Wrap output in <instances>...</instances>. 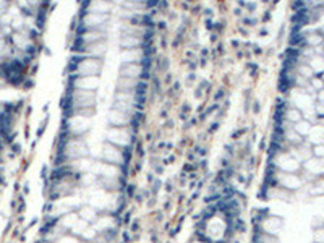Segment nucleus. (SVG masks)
<instances>
[{"mask_svg":"<svg viewBox=\"0 0 324 243\" xmlns=\"http://www.w3.org/2000/svg\"><path fill=\"white\" fill-rule=\"evenodd\" d=\"M50 0H0V76L25 78L34 58Z\"/></svg>","mask_w":324,"mask_h":243,"instance_id":"2","label":"nucleus"},{"mask_svg":"<svg viewBox=\"0 0 324 243\" xmlns=\"http://www.w3.org/2000/svg\"><path fill=\"white\" fill-rule=\"evenodd\" d=\"M159 0H81L52 172L47 230L102 241L120 224Z\"/></svg>","mask_w":324,"mask_h":243,"instance_id":"1","label":"nucleus"}]
</instances>
